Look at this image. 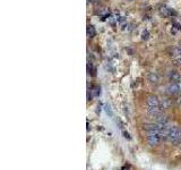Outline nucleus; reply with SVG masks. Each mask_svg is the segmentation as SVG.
Listing matches in <instances>:
<instances>
[{
	"label": "nucleus",
	"mask_w": 181,
	"mask_h": 170,
	"mask_svg": "<svg viewBox=\"0 0 181 170\" xmlns=\"http://www.w3.org/2000/svg\"><path fill=\"white\" fill-rule=\"evenodd\" d=\"M171 105H172V102H171V100H169V99H163V101L160 102V107H161L162 109H168Z\"/></svg>",
	"instance_id": "1a4fd4ad"
},
{
	"label": "nucleus",
	"mask_w": 181,
	"mask_h": 170,
	"mask_svg": "<svg viewBox=\"0 0 181 170\" xmlns=\"http://www.w3.org/2000/svg\"><path fill=\"white\" fill-rule=\"evenodd\" d=\"M148 81H149L151 83H153V84H158L160 77H158V75H157L156 73H149V74H148Z\"/></svg>",
	"instance_id": "0eeeda50"
},
{
	"label": "nucleus",
	"mask_w": 181,
	"mask_h": 170,
	"mask_svg": "<svg viewBox=\"0 0 181 170\" xmlns=\"http://www.w3.org/2000/svg\"><path fill=\"white\" fill-rule=\"evenodd\" d=\"M161 141H162L161 131H148L147 142L151 146H156L157 144L161 143Z\"/></svg>",
	"instance_id": "f257e3e1"
},
{
	"label": "nucleus",
	"mask_w": 181,
	"mask_h": 170,
	"mask_svg": "<svg viewBox=\"0 0 181 170\" xmlns=\"http://www.w3.org/2000/svg\"><path fill=\"white\" fill-rule=\"evenodd\" d=\"M123 135H125V137H126L127 140H130V135L127 133V131H123Z\"/></svg>",
	"instance_id": "2eb2a0df"
},
{
	"label": "nucleus",
	"mask_w": 181,
	"mask_h": 170,
	"mask_svg": "<svg viewBox=\"0 0 181 170\" xmlns=\"http://www.w3.org/2000/svg\"><path fill=\"white\" fill-rule=\"evenodd\" d=\"M129 1H132V0H129Z\"/></svg>",
	"instance_id": "f3484780"
},
{
	"label": "nucleus",
	"mask_w": 181,
	"mask_h": 170,
	"mask_svg": "<svg viewBox=\"0 0 181 170\" xmlns=\"http://www.w3.org/2000/svg\"><path fill=\"white\" fill-rule=\"evenodd\" d=\"M173 26L176 27L177 30H181V25L179 23H176V22H173Z\"/></svg>",
	"instance_id": "4468645a"
},
{
	"label": "nucleus",
	"mask_w": 181,
	"mask_h": 170,
	"mask_svg": "<svg viewBox=\"0 0 181 170\" xmlns=\"http://www.w3.org/2000/svg\"><path fill=\"white\" fill-rule=\"evenodd\" d=\"M148 36H149V34H148V32L147 31H144L142 33V39L143 40H147L148 39Z\"/></svg>",
	"instance_id": "9b49d317"
},
{
	"label": "nucleus",
	"mask_w": 181,
	"mask_h": 170,
	"mask_svg": "<svg viewBox=\"0 0 181 170\" xmlns=\"http://www.w3.org/2000/svg\"><path fill=\"white\" fill-rule=\"evenodd\" d=\"M147 114L153 118H157L162 115V108L161 107H148Z\"/></svg>",
	"instance_id": "7ed1b4c3"
},
{
	"label": "nucleus",
	"mask_w": 181,
	"mask_h": 170,
	"mask_svg": "<svg viewBox=\"0 0 181 170\" xmlns=\"http://www.w3.org/2000/svg\"><path fill=\"white\" fill-rule=\"evenodd\" d=\"M94 95H100V93H101V91H100V87L99 86H95L94 87Z\"/></svg>",
	"instance_id": "ddd939ff"
},
{
	"label": "nucleus",
	"mask_w": 181,
	"mask_h": 170,
	"mask_svg": "<svg viewBox=\"0 0 181 170\" xmlns=\"http://www.w3.org/2000/svg\"><path fill=\"white\" fill-rule=\"evenodd\" d=\"M169 78H170V81H172L173 83H179L181 81V75L178 72H176V70H171L169 73Z\"/></svg>",
	"instance_id": "20e7f679"
},
{
	"label": "nucleus",
	"mask_w": 181,
	"mask_h": 170,
	"mask_svg": "<svg viewBox=\"0 0 181 170\" xmlns=\"http://www.w3.org/2000/svg\"><path fill=\"white\" fill-rule=\"evenodd\" d=\"M122 170H129V166H125V167L122 168Z\"/></svg>",
	"instance_id": "dca6fc26"
},
{
	"label": "nucleus",
	"mask_w": 181,
	"mask_h": 170,
	"mask_svg": "<svg viewBox=\"0 0 181 170\" xmlns=\"http://www.w3.org/2000/svg\"><path fill=\"white\" fill-rule=\"evenodd\" d=\"M104 109H105V112H106L109 116H112V110H111L110 105H104Z\"/></svg>",
	"instance_id": "9d476101"
},
{
	"label": "nucleus",
	"mask_w": 181,
	"mask_h": 170,
	"mask_svg": "<svg viewBox=\"0 0 181 170\" xmlns=\"http://www.w3.org/2000/svg\"><path fill=\"white\" fill-rule=\"evenodd\" d=\"M173 63L174 65L181 66V58H173Z\"/></svg>",
	"instance_id": "f8f14e48"
},
{
	"label": "nucleus",
	"mask_w": 181,
	"mask_h": 170,
	"mask_svg": "<svg viewBox=\"0 0 181 170\" xmlns=\"http://www.w3.org/2000/svg\"><path fill=\"white\" fill-rule=\"evenodd\" d=\"M160 12L163 14L164 16H176V15H177V13H176L173 9L169 8L167 6H161V7H160Z\"/></svg>",
	"instance_id": "39448f33"
},
{
	"label": "nucleus",
	"mask_w": 181,
	"mask_h": 170,
	"mask_svg": "<svg viewBox=\"0 0 181 170\" xmlns=\"http://www.w3.org/2000/svg\"><path fill=\"white\" fill-rule=\"evenodd\" d=\"M147 105L148 107H160V100L155 95H151L147 99Z\"/></svg>",
	"instance_id": "423d86ee"
},
{
	"label": "nucleus",
	"mask_w": 181,
	"mask_h": 170,
	"mask_svg": "<svg viewBox=\"0 0 181 170\" xmlns=\"http://www.w3.org/2000/svg\"><path fill=\"white\" fill-rule=\"evenodd\" d=\"M86 34L88 38H94L96 32H95V28L93 25H87V28H86Z\"/></svg>",
	"instance_id": "6e6552de"
},
{
	"label": "nucleus",
	"mask_w": 181,
	"mask_h": 170,
	"mask_svg": "<svg viewBox=\"0 0 181 170\" xmlns=\"http://www.w3.org/2000/svg\"><path fill=\"white\" fill-rule=\"evenodd\" d=\"M181 91L180 86L178 85V83H170L168 86L165 87V92L168 93L169 95H177V94H179Z\"/></svg>",
	"instance_id": "f03ea898"
}]
</instances>
